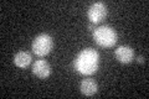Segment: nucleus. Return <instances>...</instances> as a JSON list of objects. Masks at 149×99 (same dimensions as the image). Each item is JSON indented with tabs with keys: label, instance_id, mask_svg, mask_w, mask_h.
<instances>
[{
	"label": "nucleus",
	"instance_id": "7ed1b4c3",
	"mask_svg": "<svg viewBox=\"0 0 149 99\" xmlns=\"http://www.w3.org/2000/svg\"><path fill=\"white\" fill-rule=\"evenodd\" d=\"M54 47L52 37L47 34H41L32 41V52L39 57L47 56Z\"/></svg>",
	"mask_w": 149,
	"mask_h": 99
},
{
	"label": "nucleus",
	"instance_id": "6e6552de",
	"mask_svg": "<svg viewBox=\"0 0 149 99\" xmlns=\"http://www.w3.org/2000/svg\"><path fill=\"white\" fill-rule=\"evenodd\" d=\"M81 93L85 94L87 97H91L93 94L97 93V89H98V86H97V83L95 79L92 78H86L83 79L81 82Z\"/></svg>",
	"mask_w": 149,
	"mask_h": 99
},
{
	"label": "nucleus",
	"instance_id": "1a4fd4ad",
	"mask_svg": "<svg viewBox=\"0 0 149 99\" xmlns=\"http://www.w3.org/2000/svg\"><path fill=\"white\" fill-rule=\"evenodd\" d=\"M144 61H146V58H144L143 56H138L137 57V62L138 63H144Z\"/></svg>",
	"mask_w": 149,
	"mask_h": 99
},
{
	"label": "nucleus",
	"instance_id": "39448f33",
	"mask_svg": "<svg viewBox=\"0 0 149 99\" xmlns=\"http://www.w3.org/2000/svg\"><path fill=\"white\" fill-rule=\"evenodd\" d=\"M114 57L118 62L127 64L134 60V51L129 46H119L114 52Z\"/></svg>",
	"mask_w": 149,
	"mask_h": 99
},
{
	"label": "nucleus",
	"instance_id": "423d86ee",
	"mask_svg": "<svg viewBox=\"0 0 149 99\" xmlns=\"http://www.w3.org/2000/svg\"><path fill=\"white\" fill-rule=\"evenodd\" d=\"M32 73H34L37 78L45 79L51 74V66L49 64V62H46L45 60H39L32 66Z\"/></svg>",
	"mask_w": 149,
	"mask_h": 99
},
{
	"label": "nucleus",
	"instance_id": "20e7f679",
	"mask_svg": "<svg viewBox=\"0 0 149 99\" xmlns=\"http://www.w3.org/2000/svg\"><path fill=\"white\" fill-rule=\"evenodd\" d=\"M87 15L92 24L102 22L107 16V6L104 5V3H101V1L95 3L88 9Z\"/></svg>",
	"mask_w": 149,
	"mask_h": 99
},
{
	"label": "nucleus",
	"instance_id": "f03ea898",
	"mask_svg": "<svg viewBox=\"0 0 149 99\" xmlns=\"http://www.w3.org/2000/svg\"><path fill=\"white\" fill-rule=\"evenodd\" d=\"M93 39L98 46L108 48L117 44V32L111 26H100L93 31Z\"/></svg>",
	"mask_w": 149,
	"mask_h": 99
},
{
	"label": "nucleus",
	"instance_id": "0eeeda50",
	"mask_svg": "<svg viewBox=\"0 0 149 99\" xmlns=\"http://www.w3.org/2000/svg\"><path fill=\"white\" fill-rule=\"evenodd\" d=\"M31 61H32L31 55L29 52H26V51H20V52H17L14 56V63H15V66L19 68L29 67Z\"/></svg>",
	"mask_w": 149,
	"mask_h": 99
},
{
	"label": "nucleus",
	"instance_id": "f257e3e1",
	"mask_svg": "<svg viewBox=\"0 0 149 99\" xmlns=\"http://www.w3.org/2000/svg\"><path fill=\"white\" fill-rule=\"evenodd\" d=\"M100 64V55L97 51L92 48H85L77 55L73 62V67L78 73L90 76L98 69Z\"/></svg>",
	"mask_w": 149,
	"mask_h": 99
}]
</instances>
